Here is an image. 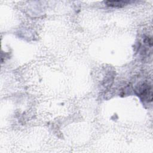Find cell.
Returning <instances> with one entry per match:
<instances>
[{
  "label": "cell",
  "instance_id": "cell-1",
  "mask_svg": "<svg viewBox=\"0 0 153 153\" xmlns=\"http://www.w3.org/2000/svg\"><path fill=\"white\" fill-rule=\"evenodd\" d=\"M130 3L129 1H107L106 4L107 5L113 7H121Z\"/></svg>",
  "mask_w": 153,
  "mask_h": 153
}]
</instances>
